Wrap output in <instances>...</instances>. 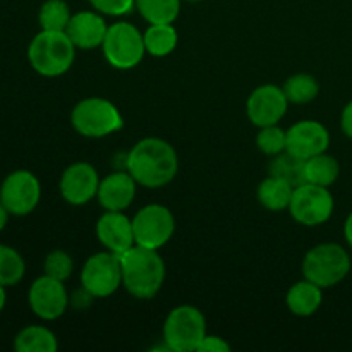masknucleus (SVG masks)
<instances>
[{"mask_svg":"<svg viewBox=\"0 0 352 352\" xmlns=\"http://www.w3.org/2000/svg\"><path fill=\"white\" fill-rule=\"evenodd\" d=\"M126 170L138 186L148 189L165 188L179 172L177 151L162 138H144L127 153Z\"/></svg>","mask_w":352,"mask_h":352,"instance_id":"nucleus-1","label":"nucleus"},{"mask_svg":"<svg viewBox=\"0 0 352 352\" xmlns=\"http://www.w3.org/2000/svg\"><path fill=\"white\" fill-rule=\"evenodd\" d=\"M120 265H122V285L133 298L148 301L153 299L164 287L167 268L158 250L134 244L131 250L120 254Z\"/></svg>","mask_w":352,"mask_h":352,"instance_id":"nucleus-2","label":"nucleus"},{"mask_svg":"<svg viewBox=\"0 0 352 352\" xmlns=\"http://www.w3.org/2000/svg\"><path fill=\"white\" fill-rule=\"evenodd\" d=\"M76 50L65 31L41 30L28 47V60L33 71L43 78H58L72 67Z\"/></svg>","mask_w":352,"mask_h":352,"instance_id":"nucleus-3","label":"nucleus"},{"mask_svg":"<svg viewBox=\"0 0 352 352\" xmlns=\"http://www.w3.org/2000/svg\"><path fill=\"white\" fill-rule=\"evenodd\" d=\"M352 261L344 246L337 243H322L302 258V275L322 289L336 287L349 275Z\"/></svg>","mask_w":352,"mask_h":352,"instance_id":"nucleus-4","label":"nucleus"},{"mask_svg":"<svg viewBox=\"0 0 352 352\" xmlns=\"http://www.w3.org/2000/svg\"><path fill=\"white\" fill-rule=\"evenodd\" d=\"M71 124L81 136L100 140L122 129L124 119L110 100L89 96L76 103L71 112Z\"/></svg>","mask_w":352,"mask_h":352,"instance_id":"nucleus-5","label":"nucleus"},{"mask_svg":"<svg viewBox=\"0 0 352 352\" xmlns=\"http://www.w3.org/2000/svg\"><path fill=\"white\" fill-rule=\"evenodd\" d=\"M206 318L201 309L181 305L170 309L164 322V342L168 351L198 352L206 336Z\"/></svg>","mask_w":352,"mask_h":352,"instance_id":"nucleus-6","label":"nucleus"},{"mask_svg":"<svg viewBox=\"0 0 352 352\" xmlns=\"http://www.w3.org/2000/svg\"><path fill=\"white\" fill-rule=\"evenodd\" d=\"M102 52L113 69L129 71L138 67L146 54L143 33L127 21H117L109 26Z\"/></svg>","mask_w":352,"mask_h":352,"instance_id":"nucleus-7","label":"nucleus"},{"mask_svg":"<svg viewBox=\"0 0 352 352\" xmlns=\"http://www.w3.org/2000/svg\"><path fill=\"white\" fill-rule=\"evenodd\" d=\"M122 285V265L119 254L100 251L85 261L81 270V287L93 298H110Z\"/></svg>","mask_w":352,"mask_h":352,"instance_id":"nucleus-8","label":"nucleus"},{"mask_svg":"<svg viewBox=\"0 0 352 352\" xmlns=\"http://www.w3.org/2000/svg\"><path fill=\"white\" fill-rule=\"evenodd\" d=\"M333 208L336 201L329 188L302 182L301 186L294 188L289 213L301 226L318 227L332 219Z\"/></svg>","mask_w":352,"mask_h":352,"instance_id":"nucleus-9","label":"nucleus"},{"mask_svg":"<svg viewBox=\"0 0 352 352\" xmlns=\"http://www.w3.org/2000/svg\"><path fill=\"white\" fill-rule=\"evenodd\" d=\"M134 241L138 246L160 250L175 232L174 213L164 205L151 203L143 206L133 219Z\"/></svg>","mask_w":352,"mask_h":352,"instance_id":"nucleus-10","label":"nucleus"},{"mask_svg":"<svg viewBox=\"0 0 352 352\" xmlns=\"http://www.w3.org/2000/svg\"><path fill=\"white\" fill-rule=\"evenodd\" d=\"M41 199L40 179L26 168L14 170L0 186V203L14 217H26L36 210Z\"/></svg>","mask_w":352,"mask_h":352,"instance_id":"nucleus-11","label":"nucleus"},{"mask_svg":"<svg viewBox=\"0 0 352 352\" xmlns=\"http://www.w3.org/2000/svg\"><path fill=\"white\" fill-rule=\"evenodd\" d=\"M28 305L40 320L54 322L67 311L71 298L64 282L43 274L31 284L28 291Z\"/></svg>","mask_w":352,"mask_h":352,"instance_id":"nucleus-12","label":"nucleus"},{"mask_svg":"<svg viewBox=\"0 0 352 352\" xmlns=\"http://www.w3.org/2000/svg\"><path fill=\"white\" fill-rule=\"evenodd\" d=\"M289 100L284 89L275 85H261L250 93L246 100V113L251 124L260 127L275 126L285 117Z\"/></svg>","mask_w":352,"mask_h":352,"instance_id":"nucleus-13","label":"nucleus"},{"mask_svg":"<svg viewBox=\"0 0 352 352\" xmlns=\"http://www.w3.org/2000/svg\"><path fill=\"white\" fill-rule=\"evenodd\" d=\"M98 170L88 162L71 164L60 175L58 191L62 199L72 206H85L96 198L100 188Z\"/></svg>","mask_w":352,"mask_h":352,"instance_id":"nucleus-14","label":"nucleus"},{"mask_svg":"<svg viewBox=\"0 0 352 352\" xmlns=\"http://www.w3.org/2000/svg\"><path fill=\"white\" fill-rule=\"evenodd\" d=\"M330 146V133L318 120H299L287 129V150L301 160L325 153Z\"/></svg>","mask_w":352,"mask_h":352,"instance_id":"nucleus-15","label":"nucleus"},{"mask_svg":"<svg viewBox=\"0 0 352 352\" xmlns=\"http://www.w3.org/2000/svg\"><path fill=\"white\" fill-rule=\"evenodd\" d=\"M96 239L107 251L124 254L136 244L134 241L133 219L124 215V212H105L95 226Z\"/></svg>","mask_w":352,"mask_h":352,"instance_id":"nucleus-16","label":"nucleus"},{"mask_svg":"<svg viewBox=\"0 0 352 352\" xmlns=\"http://www.w3.org/2000/svg\"><path fill=\"white\" fill-rule=\"evenodd\" d=\"M138 182L127 170H117L100 181L98 199L105 212H124L136 199Z\"/></svg>","mask_w":352,"mask_h":352,"instance_id":"nucleus-17","label":"nucleus"},{"mask_svg":"<svg viewBox=\"0 0 352 352\" xmlns=\"http://www.w3.org/2000/svg\"><path fill=\"white\" fill-rule=\"evenodd\" d=\"M107 31H109V24H107L103 14L93 9L72 14L65 33L71 38L76 48L93 50V48L102 47Z\"/></svg>","mask_w":352,"mask_h":352,"instance_id":"nucleus-18","label":"nucleus"},{"mask_svg":"<svg viewBox=\"0 0 352 352\" xmlns=\"http://www.w3.org/2000/svg\"><path fill=\"white\" fill-rule=\"evenodd\" d=\"M323 302V289L316 285L315 282L302 278V280L296 282L285 296V305H287L289 311L301 318H308L313 316L320 309Z\"/></svg>","mask_w":352,"mask_h":352,"instance_id":"nucleus-19","label":"nucleus"},{"mask_svg":"<svg viewBox=\"0 0 352 352\" xmlns=\"http://www.w3.org/2000/svg\"><path fill=\"white\" fill-rule=\"evenodd\" d=\"M292 195H294V186L291 182L284 181L275 175H268L267 179L260 182L256 191V198L263 208L270 212H284L289 210Z\"/></svg>","mask_w":352,"mask_h":352,"instance_id":"nucleus-20","label":"nucleus"},{"mask_svg":"<svg viewBox=\"0 0 352 352\" xmlns=\"http://www.w3.org/2000/svg\"><path fill=\"white\" fill-rule=\"evenodd\" d=\"M14 349L17 352H57V336L43 325L24 327L14 337Z\"/></svg>","mask_w":352,"mask_h":352,"instance_id":"nucleus-21","label":"nucleus"},{"mask_svg":"<svg viewBox=\"0 0 352 352\" xmlns=\"http://www.w3.org/2000/svg\"><path fill=\"white\" fill-rule=\"evenodd\" d=\"M340 175V165L336 157L325 153L315 155V157L305 160V182L330 188L336 184Z\"/></svg>","mask_w":352,"mask_h":352,"instance_id":"nucleus-22","label":"nucleus"},{"mask_svg":"<svg viewBox=\"0 0 352 352\" xmlns=\"http://www.w3.org/2000/svg\"><path fill=\"white\" fill-rule=\"evenodd\" d=\"M144 48L151 57H167L177 48L179 34L174 24H150L143 33Z\"/></svg>","mask_w":352,"mask_h":352,"instance_id":"nucleus-23","label":"nucleus"},{"mask_svg":"<svg viewBox=\"0 0 352 352\" xmlns=\"http://www.w3.org/2000/svg\"><path fill=\"white\" fill-rule=\"evenodd\" d=\"M136 10L150 24H174L181 14V0H136Z\"/></svg>","mask_w":352,"mask_h":352,"instance_id":"nucleus-24","label":"nucleus"},{"mask_svg":"<svg viewBox=\"0 0 352 352\" xmlns=\"http://www.w3.org/2000/svg\"><path fill=\"white\" fill-rule=\"evenodd\" d=\"M289 103L294 105H308L313 100H316L320 93V85L315 76L299 72V74L291 76L282 86Z\"/></svg>","mask_w":352,"mask_h":352,"instance_id":"nucleus-25","label":"nucleus"},{"mask_svg":"<svg viewBox=\"0 0 352 352\" xmlns=\"http://www.w3.org/2000/svg\"><path fill=\"white\" fill-rule=\"evenodd\" d=\"M26 274V261L23 254L14 248L0 244V285L14 287Z\"/></svg>","mask_w":352,"mask_h":352,"instance_id":"nucleus-26","label":"nucleus"},{"mask_svg":"<svg viewBox=\"0 0 352 352\" xmlns=\"http://www.w3.org/2000/svg\"><path fill=\"white\" fill-rule=\"evenodd\" d=\"M71 17V7L65 0H45L38 12V23L45 31H65Z\"/></svg>","mask_w":352,"mask_h":352,"instance_id":"nucleus-27","label":"nucleus"},{"mask_svg":"<svg viewBox=\"0 0 352 352\" xmlns=\"http://www.w3.org/2000/svg\"><path fill=\"white\" fill-rule=\"evenodd\" d=\"M274 160L270 162V175L275 177H280L284 181L291 182L294 188L301 186L305 182V160L294 157L289 151L277 155V157H272Z\"/></svg>","mask_w":352,"mask_h":352,"instance_id":"nucleus-28","label":"nucleus"},{"mask_svg":"<svg viewBox=\"0 0 352 352\" xmlns=\"http://www.w3.org/2000/svg\"><path fill=\"white\" fill-rule=\"evenodd\" d=\"M256 146L267 157H277L287 150V131L282 129L278 124L275 126L260 127L256 136Z\"/></svg>","mask_w":352,"mask_h":352,"instance_id":"nucleus-29","label":"nucleus"},{"mask_svg":"<svg viewBox=\"0 0 352 352\" xmlns=\"http://www.w3.org/2000/svg\"><path fill=\"white\" fill-rule=\"evenodd\" d=\"M43 272L48 277L65 282L74 272V260L69 253L62 250H54L47 254L43 263Z\"/></svg>","mask_w":352,"mask_h":352,"instance_id":"nucleus-30","label":"nucleus"},{"mask_svg":"<svg viewBox=\"0 0 352 352\" xmlns=\"http://www.w3.org/2000/svg\"><path fill=\"white\" fill-rule=\"evenodd\" d=\"M96 12L110 17H120L129 14L136 7V0H88Z\"/></svg>","mask_w":352,"mask_h":352,"instance_id":"nucleus-31","label":"nucleus"},{"mask_svg":"<svg viewBox=\"0 0 352 352\" xmlns=\"http://www.w3.org/2000/svg\"><path fill=\"white\" fill-rule=\"evenodd\" d=\"M230 351V344L227 342L226 339L219 336H208L206 333L205 339L201 340L199 344L198 352H229Z\"/></svg>","mask_w":352,"mask_h":352,"instance_id":"nucleus-32","label":"nucleus"},{"mask_svg":"<svg viewBox=\"0 0 352 352\" xmlns=\"http://www.w3.org/2000/svg\"><path fill=\"white\" fill-rule=\"evenodd\" d=\"M340 127H342V133L352 140V100L344 107L342 116H340Z\"/></svg>","mask_w":352,"mask_h":352,"instance_id":"nucleus-33","label":"nucleus"},{"mask_svg":"<svg viewBox=\"0 0 352 352\" xmlns=\"http://www.w3.org/2000/svg\"><path fill=\"white\" fill-rule=\"evenodd\" d=\"M344 237H346L347 244H349L352 250V212L347 215L346 223H344Z\"/></svg>","mask_w":352,"mask_h":352,"instance_id":"nucleus-34","label":"nucleus"},{"mask_svg":"<svg viewBox=\"0 0 352 352\" xmlns=\"http://www.w3.org/2000/svg\"><path fill=\"white\" fill-rule=\"evenodd\" d=\"M9 217H10V213L7 212L6 206L0 203V232H2V230L7 227V223H9Z\"/></svg>","mask_w":352,"mask_h":352,"instance_id":"nucleus-35","label":"nucleus"},{"mask_svg":"<svg viewBox=\"0 0 352 352\" xmlns=\"http://www.w3.org/2000/svg\"><path fill=\"white\" fill-rule=\"evenodd\" d=\"M7 287H3V285H0V313L3 311V308H6L7 305V292H6Z\"/></svg>","mask_w":352,"mask_h":352,"instance_id":"nucleus-36","label":"nucleus"},{"mask_svg":"<svg viewBox=\"0 0 352 352\" xmlns=\"http://www.w3.org/2000/svg\"><path fill=\"white\" fill-rule=\"evenodd\" d=\"M186 2H201V0H186Z\"/></svg>","mask_w":352,"mask_h":352,"instance_id":"nucleus-37","label":"nucleus"}]
</instances>
